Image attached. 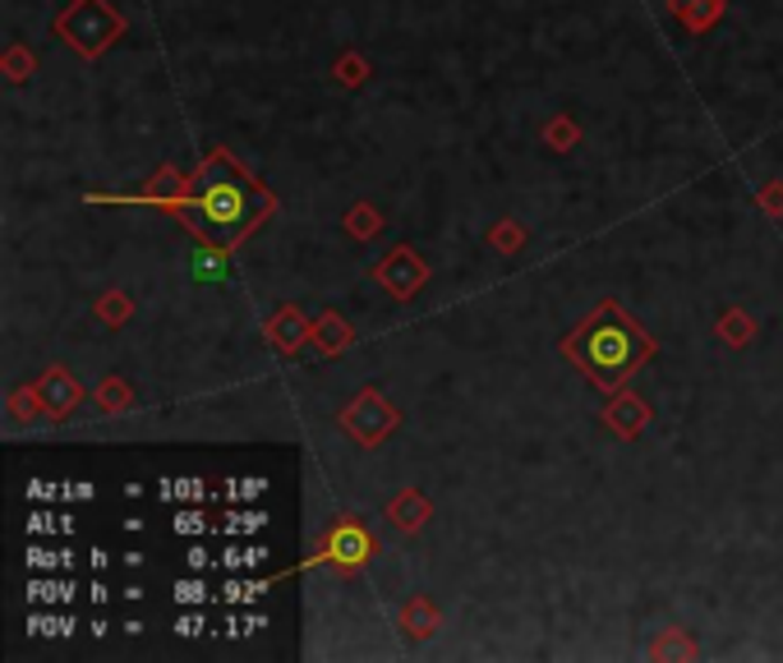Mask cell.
<instances>
[{"mask_svg": "<svg viewBox=\"0 0 783 663\" xmlns=\"http://www.w3.org/2000/svg\"><path fill=\"white\" fill-rule=\"evenodd\" d=\"M60 28H66V38H74V42H79V47L92 56V51H98V47H102V42L116 33V19H111V14L98 6V0H83V6H79L74 14H66V19H60Z\"/></svg>", "mask_w": 783, "mask_h": 663, "instance_id": "1", "label": "cell"}, {"mask_svg": "<svg viewBox=\"0 0 783 663\" xmlns=\"http://www.w3.org/2000/svg\"><path fill=\"white\" fill-rule=\"evenodd\" d=\"M632 355H636V332L632 328H604V332L590 336V364L594 369L618 373V369L632 364Z\"/></svg>", "mask_w": 783, "mask_h": 663, "instance_id": "2", "label": "cell"}, {"mask_svg": "<svg viewBox=\"0 0 783 663\" xmlns=\"http://www.w3.org/2000/svg\"><path fill=\"white\" fill-rule=\"evenodd\" d=\"M203 217L212 221V227H240V221L249 217V199L240 184H212L203 194Z\"/></svg>", "mask_w": 783, "mask_h": 663, "instance_id": "3", "label": "cell"}, {"mask_svg": "<svg viewBox=\"0 0 783 663\" xmlns=\"http://www.w3.org/2000/svg\"><path fill=\"white\" fill-rule=\"evenodd\" d=\"M328 557H332V562H364V557H369V540H364L360 530L341 525L332 540H328Z\"/></svg>", "mask_w": 783, "mask_h": 663, "instance_id": "4", "label": "cell"}, {"mask_svg": "<svg viewBox=\"0 0 783 663\" xmlns=\"http://www.w3.org/2000/svg\"><path fill=\"white\" fill-rule=\"evenodd\" d=\"M47 396H51V415H66V410L79 401V392H74V388H66V378H51Z\"/></svg>", "mask_w": 783, "mask_h": 663, "instance_id": "5", "label": "cell"}, {"mask_svg": "<svg viewBox=\"0 0 783 663\" xmlns=\"http://www.w3.org/2000/svg\"><path fill=\"white\" fill-rule=\"evenodd\" d=\"M194 272H199V281H222V277H227V263L217 259V254H199Z\"/></svg>", "mask_w": 783, "mask_h": 663, "instance_id": "6", "label": "cell"}, {"mask_svg": "<svg viewBox=\"0 0 783 663\" xmlns=\"http://www.w3.org/2000/svg\"><path fill=\"white\" fill-rule=\"evenodd\" d=\"M175 599H180V604H203L208 590H203L199 581H180V585H175Z\"/></svg>", "mask_w": 783, "mask_h": 663, "instance_id": "7", "label": "cell"}, {"mask_svg": "<svg viewBox=\"0 0 783 663\" xmlns=\"http://www.w3.org/2000/svg\"><path fill=\"white\" fill-rule=\"evenodd\" d=\"M175 530H180V534H199V530H203V516H199V512H180V516H175Z\"/></svg>", "mask_w": 783, "mask_h": 663, "instance_id": "8", "label": "cell"}, {"mask_svg": "<svg viewBox=\"0 0 783 663\" xmlns=\"http://www.w3.org/2000/svg\"><path fill=\"white\" fill-rule=\"evenodd\" d=\"M263 480H240V489H235V498H263Z\"/></svg>", "mask_w": 783, "mask_h": 663, "instance_id": "9", "label": "cell"}, {"mask_svg": "<svg viewBox=\"0 0 783 663\" xmlns=\"http://www.w3.org/2000/svg\"><path fill=\"white\" fill-rule=\"evenodd\" d=\"M263 512H240V530H263Z\"/></svg>", "mask_w": 783, "mask_h": 663, "instance_id": "10", "label": "cell"}, {"mask_svg": "<svg viewBox=\"0 0 783 663\" xmlns=\"http://www.w3.org/2000/svg\"><path fill=\"white\" fill-rule=\"evenodd\" d=\"M28 530H33V534H47V530H51V516H42V512H38V516H33V525H28Z\"/></svg>", "mask_w": 783, "mask_h": 663, "instance_id": "11", "label": "cell"}, {"mask_svg": "<svg viewBox=\"0 0 783 663\" xmlns=\"http://www.w3.org/2000/svg\"><path fill=\"white\" fill-rule=\"evenodd\" d=\"M190 566H194V572H203V566H208V553H203V549H194V553H190Z\"/></svg>", "mask_w": 783, "mask_h": 663, "instance_id": "12", "label": "cell"}]
</instances>
